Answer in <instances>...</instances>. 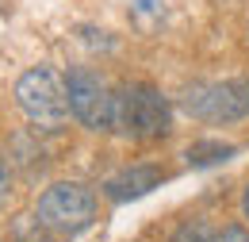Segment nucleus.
<instances>
[{"label": "nucleus", "mask_w": 249, "mask_h": 242, "mask_svg": "<svg viewBox=\"0 0 249 242\" xmlns=\"http://www.w3.org/2000/svg\"><path fill=\"white\" fill-rule=\"evenodd\" d=\"M169 100L154 85H119L115 104H111V131L126 139H161L169 135Z\"/></svg>", "instance_id": "nucleus-1"}, {"label": "nucleus", "mask_w": 249, "mask_h": 242, "mask_svg": "<svg viewBox=\"0 0 249 242\" xmlns=\"http://www.w3.org/2000/svg\"><path fill=\"white\" fill-rule=\"evenodd\" d=\"M16 104L19 112L35 123V127H62L69 120V92H65V77L54 65H35L16 81Z\"/></svg>", "instance_id": "nucleus-2"}, {"label": "nucleus", "mask_w": 249, "mask_h": 242, "mask_svg": "<svg viewBox=\"0 0 249 242\" xmlns=\"http://www.w3.org/2000/svg\"><path fill=\"white\" fill-rule=\"evenodd\" d=\"M192 120L203 123H238L249 116V77H230V81H199L184 89L180 96Z\"/></svg>", "instance_id": "nucleus-3"}, {"label": "nucleus", "mask_w": 249, "mask_h": 242, "mask_svg": "<svg viewBox=\"0 0 249 242\" xmlns=\"http://www.w3.org/2000/svg\"><path fill=\"white\" fill-rule=\"evenodd\" d=\"M35 215L46 231H58V235L85 231L96 215V192L81 181H58L38 196Z\"/></svg>", "instance_id": "nucleus-4"}, {"label": "nucleus", "mask_w": 249, "mask_h": 242, "mask_svg": "<svg viewBox=\"0 0 249 242\" xmlns=\"http://www.w3.org/2000/svg\"><path fill=\"white\" fill-rule=\"evenodd\" d=\"M65 92H69V116L89 127V131H111V104H115V92L107 89V81L89 69V65H77L65 73Z\"/></svg>", "instance_id": "nucleus-5"}, {"label": "nucleus", "mask_w": 249, "mask_h": 242, "mask_svg": "<svg viewBox=\"0 0 249 242\" xmlns=\"http://www.w3.org/2000/svg\"><path fill=\"white\" fill-rule=\"evenodd\" d=\"M161 181H165V169H157V165H126V169H119L104 188H107V200L126 204V200H138V196L154 192Z\"/></svg>", "instance_id": "nucleus-6"}, {"label": "nucleus", "mask_w": 249, "mask_h": 242, "mask_svg": "<svg viewBox=\"0 0 249 242\" xmlns=\"http://www.w3.org/2000/svg\"><path fill=\"white\" fill-rule=\"evenodd\" d=\"M238 146L234 142H218V139H196L192 146L184 150L188 165H196V169H203V165H218V161H226V158H234Z\"/></svg>", "instance_id": "nucleus-7"}, {"label": "nucleus", "mask_w": 249, "mask_h": 242, "mask_svg": "<svg viewBox=\"0 0 249 242\" xmlns=\"http://www.w3.org/2000/svg\"><path fill=\"white\" fill-rule=\"evenodd\" d=\"M173 242H218V235L207 227V223H184Z\"/></svg>", "instance_id": "nucleus-8"}, {"label": "nucleus", "mask_w": 249, "mask_h": 242, "mask_svg": "<svg viewBox=\"0 0 249 242\" xmlns=\"http://www.w3.org/2000/svg\"><path fill=\"white\" fill-rule=\"evenodd\" d=\"M218 242H249V231H246V227H238V223H230V227L218 231Z\"/></svg>", "instance_id": "nucleus-9"}, {"label": "nucleus", "mask_w": 249, "mask_h": 242, "mask_svg": "<svg viewBox=\"0 0 249 242\" xmlns=\"http://www.w3.org/2000/svg\"><path fill=\"white\" fill-rule=\"evenodd\" d=\"M8 196H12V173H8V165L0 161V208L8 204Z\"/></svg>", "instance_id": "nucleus-10"}, {"label": "nucleus", "mask_w": 249, "mask_h": 242, "mask_svg": "<svg viewBox=\"0 0 249 242\" xmlns=\"http://www.w3.org/2000/svg\"><path fill=\"white\" fill-rule=\"evenodd\" d=\"M242 219L249 223V184H246V192H242Z\"/></svg>", "instance_id": "nucleus-11"}]
</instances>
